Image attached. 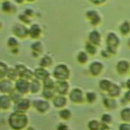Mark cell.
Returning a JSON list of instances; mask_svg holds the SVG:
<instances>
[{
	"label": "cell",
	"instance_id": "7a4b0ae2",
	"mask_svg": "<svg viewBox=\"0 0 130 130\" xmlns=\"http://www.w3.org/2000/svg\"><path fill=\"white\" fill-rule=\"evenodd\" d=\"M120 43H121L120 38L115 31H113V30L108 31V34L106 36V49L111 53L112 56L117 54Z\"/></svg>",
	"mask_w": 130,
	"mask_h": 130
},
{
	"label": "cell",
	"instance_id": "60d3db41",
	"mask_svg": "<svg viewBox=\"0 0 130 130\" xmlns=\"http://www.w3.org/2000/svg\"><path fill=\"white\" fill-rule=\"evenodd\" d=\"M121 103L123 105H126V104L130 103V89H128V90L125 91V93L123 94V98L121 100Z\"/></svg>",
	"mask_w": 130,
	"mask_h": 130
},
{
	"label": "cell",
	"instance_id": "b9f144b4",
	"mask_svg": "<svg viewBox=\"0 0 130 130\" xmlns=\"http://www.w3.org/2000/svg\"><path fill=\"white\" fill-rule=\"evenodd\" d=\"M101 120H102V123H105V124L108 125V124H110V123L112 122L113 118H112V116H111L110 114H104V115L102 116Z\"/></svg>",
	"mask_w": 130,
	"mask_h": 130
},
{
	"label": "cell",
	"instance_id": "484cf974",
	"mask_svg": "<svg viewBox=\"0 0 130 130\" xmlns=\"http://www.w3.org/2000/svg\"><path fill=\"white\" fill-rule=\"evenodd\" d=\"M19 78H22V79H25V80L30 81L31 79L35 78V72H34L31 69H29V68L26 67V68L19 74Z\"/></svg>",
	"mask_w": 130,
	"mask_h": 130
},
{
	"label": "cell",
	"instance_id": "d6a6232c",
	"mask_svg": "<svg viewBox=\"0 0 130 130\" xmlns=\"http://www.w3.org/2000/svg\"><path fill=\"white\" fill-rule=\"evenodd\" d=\"M120 116L123 122L130 123V107H125L120 112Z\"/></svg>",
	"mask_w": 130,
	"mask_h": 130
},
{
	"label": "cell",
	"instance_id": "ee69618b",
	"mask_svg": "<svg viewBox=\"0 0 130 130\" xmlns=\"http://www.w3.org/2000/svg\"><path fill=\"white\" fill-rule=\"evenodd\" d=\"M101 55H102L104 58H110V57L112 56V55H111V53H110L106 48H105V49H103V50L101 51Z\"/></svg>",
	"mask_w": 130,
	"mask_h": 130
},
{
	"label": "cell",
	"instance_id": "f1b7e54d",
	"mask_svg": "<svg viewBox=\"0 0 130 130\" xmlns=\"http://www.w3.org/2000/svg\"><path fill=\"white\" fill-rule=\"evenodd\" d=\"M112 84H113V81H112V80H110V79H108V78H103V79H101L100 82H99V87H100L103 91L108 92V90L110 89V87H111Z\"/></svg>",
	"mask_w": 130,
	"mask_h": 130
},
{
	"label": "cell",
	"instance_id": "f546056e",
	"mask_svg": "<svg viewBox=\"0 0 130 130\" xmlns=\"http://www.w3.org/2000/svg\"><path fill=\"white\" fill-rule=\"evenodd\" d=\"M42 96L49 101V100H53L56 96V91L55 89H50V88H43L42 90Z\"/></svg>",
	"mask_w": 130,
	"mask_h": 130
},
{
	"label": "cell",
	"instance_id": "6da1fadb",
	"mask_svg": "<svg viewBox=\"0 0 130 130\" xmlns=\"http://www.w3.org/2000/svg\"><path fill=\"white\" fill-rule=\"evenodd\" d=\"M27 116L24 113L14 112L9 116V125L14 130H21L27 124Z\"/></svg>",
	"mask_w": 130,
	"mask_h": 130
},
{
	"label": "cell",
	"instance_id": "f5cc1de1",
	"mask_svg": "<svg viewBox=\"0 0 130 130\" xmlns=\"http://www.w3.org/2000/svg\"><path fill=\"white\" fill-rule=\"evenodd\" d=\"M128 46L130 47V38H129V41H128Z\"/></svg>",
	"mask_w": 130,
	"mask_h": 130
},
{
	"label": "cell",
	"instance_id": "8992f818",
	"mask_svg": "<svg viewBox=\"0 0 130 130\" xmlns=\"http://www.w3.org/2000/svg\"><path fill=\"white\" fill-rule=\"evenodd\" d=\"M85 96L83 95V91L81 88L74 87L69 91V100L74 104H81L83 103Z\"/></svg>",
	"mask_w": 130,
	"mask_h": 130
},
{
	"label": "cell",
	"instance_id": "ac0fdd59",
	"mask_svg": "<svg viewBox=\"0 0 130 130\" xmlns=\"http://www.w3.org/2000/svg\"><path fill=\"white\" fill-rule=\"evenodd\" d=\"M1 10L4 13L12 14V13H14L16 11V7H15V5L10 0H8V1H2V3H1Z\"/></svg>",
	"mask_w": 130,
	"mask_h": 130
},
{
	"label": "cell",
	"instance_id": "7c38bea8",
	"mask_svg": "<svg viewBox=\"0 0 130 130\" xmlns=\"http://www.w3.org/2000/svg\"><path fill=\"white\" fill-rule=\"evenodd\" d=\"M87 41L93 45H95L96 47L101 45L102 43V35L101 32L98 30V29H91L89 32H88V36H87Z\"/></svg>",
	"mask_w": 130,
	"mask_h": 130
},
{
	"label": "cell",
	"instance_id": "83f0119b",
	"mask_svg": "<svg viewBox=\"0 0 130 130\" xmlns=\"http://www.w3.org/2000/svg\"><path fill=\"white\" fill-rule=\"evenodd\" d=\"M119 31L123 36H127L130 34V21L129 20H124L121 22L119 25Z\"/></svg>",
	"mask_w": 130,
	"mask_h": 130
},
{
	"label": "cell",
	"instance_id": "d590c367",
	"mask_svg": "<svg viewBox=\"0 0 130 130\" xmlns=\"http://www.w3.org/2000/svg\"><path fill=\"white\" fill-rule=\"evenodd\" d=\"M7 70H8V66L4 61H0V80L4 79L6 77L7 74Z\"/></svg>",
	"mask_w": 130,
	"mask_h": 130
},
{
	"label": "cell",
	"instance_id": "5b68a950",
	"mask_svg": "<svg viewBox=\"0 0 130 130\" xmlns=\"http://www.w3.org/2000/svg\"><path fill=\"white\" fill-rule=\"evenodd\" d=\"M85 17L92 26H98L102 22V16L100 12L95 9H88L85 11Z\"/></svg>",
	"mask_w": 130,
	"mask_h": 130
},
{
	"label": "cell",
	"instance_id": "9c48e42d",
	"mask_svg": "<svg viewBox=\"0 0 130 130\" xmlns=\"http://www.w3.org/2000/svg\"><path fill=\"white\" fill-rule=\"evenodd\" d=\"M14 88L16 90H18L20 93L25 94L29 91V81L22 79V78H18L14 82Z\"/></svg>",
	"mask_w": 130,
	"mask_h": 130
},
{
	"label": "cell",
	"instance_id": "9a60e30c",
	"mask_svg": "<svg viewBox=\"0 0 130 130\" xmlns=\"http://www.w3.org/2000/svg\"><path fill=\"white\" fill-rule=\"evenodd\" d=\"M116 70L121 75L126 74L130 70V62L128 60H125V59L119 60L116 64Z\"/></svg>",
	"mask_w": 130,
	"mask_h": 130
},
{
	"label": "cell",
	"instance_id": "52a82bcc",
	"mask_svg": "<svg viewBox=\"0 0 130 130\" xmlns=\"http://www.w3.org/2000/svg\"><path fill=\"white\" fill-rule=\"evenodd\" d=\"M28 28H29V38L31 40L38 41L42 37V35H43V28H42V26L39 23L34 22V23H31L28 26Z\"/></svg>",
	"mask_w": 130,
	"mask_h": 130
},
{
	"label": "cell",
	"instance_id": "3957f363",
	"mask_svg": "<svg viewBox=\"0 0 130 130\" xmlns=\"http://www.w3.org/2000/svg\"><path fill=\"white\" fill-rule=\"evenodd\" d=\"M52 74L56 80H67L70 76V69L66 64L60 63L54 67Z\"/></svg>",
	"mask_w": 130,
	"mask_h": 130
},
{
	"label": "cell",
	"instance_id": "f907efd6",
	"mask_svg": "<svg viewBox=\"0 0 130 130\" xmlns=\"http://www.w3.org/2000/svg\"><path fill=\"white\" fill-rule=\"evenodd\" d=\"M126 87H127L128 89H130V78L126 81Z\"/></svg>",
	"mask_w": 130,
	"mask_h": 130
},
{
	"label": "cell",
	"instance_id": "f35d334b",
	"mask_svg": "<svg viewBox=\"0 0 130 130\" xmlns=\"http://www.w3.org/2000/svg\"><path fill=\"white\" fill-rule=\"evenodd\" d=\"M101 126V123L98 120H90L87 124V127L89 130H99Z\"/></svg>",
	"mask_w": 130,
	"mask_h": 130
},
{
	"label": "cell",
	"instance_id": "e0dca14e",
	"mask_svg": "<svg viewBox=\"0 0 130 130\" xmlns=\"http://www.w3.org/2000/svg\"><path fill=\"white\" fill-rule=\"evenodd\" d=\"M29 107H30V102H29V100H27V99H22V100H20L18 103L15 104L14 110H15V112L24 113L26 110H28Z\"/></svg>",
	"mask_w": 130,
	"mask_h": 130
},
{
	"label": "cell",
	"instance_id": "836d02e7",
	"mask_svg": "<svg viewBox=\"0 0 130 130\" xmlns=\"http://www.w3.org/2000/svg\"><path fill=\"white\" fill-rule=\"evenodd\" d=\"M9 96H10V99H11V101L13 102V103H18L20 100H22L23 98H22V93H20L18 90H16L15 88L9 93Z\"/></svg>",
	"mask_w": 130,
	"mask_h": 130
},
{
	"label": "cell",
	"instance_id": "bcb514c9",
	"mask_svg": "<svg viewBox=\"0 0 130 130\" xmlns=\"http://www.w3.org/2000/svg\"><path fill=\"white\" fill-rule=\"evenodd\" d=\"M89 1L94 5H101V4H104L107 0H89Z\"/></svg>",
	"mask_w": 130,
	"mask_h": 130
},
{
	"label": "cell",
	"instance_id": "4316f807",
	"mask_svg": "<svg viewBox=\"0 0 130 130\" xmlns=\"http://www.w3.org/2000/svg\"><path fill=\"white\" fill-rule=\"evenodd\" d=\"M103 103H104V106H105L107 109H110V110L116 109V107H117V101H116L114 98H110V96L104 98Z\"/></svg>",
	"mask_w": 130,
	"mask_h": 130
},
{
	"label": "cell",
	"instance_id": "4fadbf2b",
	"mask_svg": "<svg viewBox=\"0 0 130 130\" xmlns=\"http://www.w3.org/2000/svg\"><path fill=\"white\" fill-rule=\"evenodd\" d=\"M32 106L39 113H46L50 109V104L47 100H36L32 102Z\"/></svg>",
	"mask_w": 130,
	"mask_h": 130
},
{
	"label": "cell",
	"instance_id": "c3c4849f",
	"mask_svg": "<svg viewBox=\"0 0 130 130\" xmlns=\"http://www.w3.org/2000/svg\"><path fill=\"white\" fill-rule=\"evenodd\" d=\"M25 1H26V0H13V2H14L15 4H18V5H20V4H23Z\"/></svg>",
	"mask_w": 130,
	"mask_h": 130
},
{
	"label": "cell",
	"instance_id": "ba28073f",
	"mask_svg": "<svg viewBox=\"0 0 130 130\" xmlns=\"http://www.w3.org/2000/svg\"><path fill=\"white\" fill-rule=\"evenodd\" d=\"M103 70H104V64L99 60L92 61L88 65V71L92 76H99L103 72Z\"/></svg>",
	"mask_w": 130,
	"mask_h": 130
},
{
	"label": "cell",
	"instance_id": "44dd1931",
	"mask_svg": "<svg viewBox=\"0 0 130 130\" xmlns=\"http://www.w3.org/2000/svg\"><path fill=\"white\" fill-rule=\"evenodd\" d=\"M121 86L120 85H118L117 83H114L113 82V84L111 85V87H110V89L108 90V95L110 96V98H117V96H119L120 94H121Z\"/></svg>",
	"mask_w": 130,
	"mask_h": 130
},
{
	"label": "cell",
	"instance_id": "9f6ffc18",
	"mask_svg": "<svg viewBox=\"0 0 130 130\" xmlns=\"http://www.w3.org/2000/svg\"><path fill=\"white\" fill-rule=\"evenodd\" d=\"M2 1H8V0H2Z\"/></svg>",
	"mask_w": 130,
	"mask_h": 130
},
{
	"label": "cell",
	"instance_id": "277c9868",
	"mask_svg": "<svg viewBox=\"0 0 130 130\" xmlns=\"http://www.w3.org/2000/svg\"><path fill=\"white\" fill-rule=\"evenodd\" d=\"M12 36L16 37L17 39H26L29 37V28L27 25L21 23V22H16L12 25L11 28Z\"/></svg>",
	"mask_w": 130,
	"mask_h": 130
},
{
	"label": "cell",
	"instance_id": "74e56055",
	"mask_svg": "<svg viewBox=\"0 0 130 130\" xmlns=\"http://www.w3.org/2000/svg\"><path fill=\"white\" fill-rule=\"evenodd\" d=\"M85 101L89 104H92L96 101V93L94 91H87L85 93Z\"/></svg>",
	"mask_w": 130,
	"mask_h": 130
},
{
	"label": "cell",
	"instance_id": "db71d44e",
	"mask_svg": "<svg viewBox=\"0 0 130 130\" xmlns=\"http://www.w3.org/2000/svg\"><path fill=\"white\" fill-rule=\"evenodd\" d=\"M2 28V23H1V21H0V29Z\"/></svg>",
	"mask_w": 130,
	"mask_h": 130
},
{
	"label": "cell",
	"instance_id": "cb8c5ba5",
	"mask_svg": "<svg viewBox=\"0 0 130 130\" xmlns=\"http://www.w3.org/2000/svg\"><path fill=\"white\" fill-rule=\"evenodd\" d=\"M6 41H7V42H6V45H7V47H8L10 50L15 49V48H19V41H18V39H17L16 37L10 36V37L7 38Z\"/></svg>",
	"mask_w": 130,
	"mask_h": 130
},
{
	"label": "cell",
	"instance_id": "4dcf8cb0",
	"mask_svg": "<svg viewBox=\"0 0 130 130\" xmlns=\"http://www.w3.org/2000/svg\"><path fill=\"white\" fill-rule=\"evenodd\" d=\"M84 51L88 54V55H90V56H92V55H95L96 54V52H98V47L95 46V45H93V44H91V43H89L88 41L85 43V45H84Z\"/></svg>",
	"mask_w": 130,
	"mask_h": 130
},
{
	"label": "cell",
	"instance_id": "7dc6e473",
	"mask_svg": "<svg viewBox=\"0 0 130 130\" xmlns=\"http://www.w3.org/2000/svg\"><path fill=\"white\" fill-rule=\"evenodd\" d=\"M99 130H109V126L105 123H101V126H100Z\"/></svg>",
	"mask_w": 130,
	"mask_h": 130
},
{
	"label": "cell",
	"instance_id": "30bf717a",
	"mask_svg": "<svg viewBox=\"0 0 130 130\" xmlns=\"http://www.w3.org/2000/svg\"><path fill=\"white\" fill-rule=\"evenodd\" d=\"M55 91L57 94L66 95L69 92V83L67 80H57L55 84Z\"/></svg>",
	"mask_w": 130,
	"mask_h": 130
},
{
	"label": "cell",
	"instance_id": "816d5d0a",
	"mask_svg": "<svg viewBox=\"0 0 130 130\" xmlns=\"http://www.w3.org/2000/svg\"><path fill=\"white\" fill-rule=\"evenodd\" d=\"M37 0H26V2H29V3H32V2H36Z\"/></svg>",
	"mask_w": 130,
	"mask_h": 130
},
{
	"label": "cell",
	"instance_id": "f6af8a7d",
	"mask_svg": "<svg viewBox=\"0 0 130 130\" xmlns=\"http://www.w3.org/2000/svg\"><path fill=\"white\" fill-rule=\"evenodd\" d=\"M23 13H24V14H26L27 16H29V17H32L35 12H34V10H32L31 8H29V7H28V8H26V9H24V10H23Z\"/></svg>",
	"mask_w": 130,
	"mask_h": 130
},
{
	"label": "cell",
	"instance_id": "e575fe53",
	"mask_svg": "<svg viewBox=\"0 0 130 130\" xmlns=\"http://www.w3.org/2000/svg\"><path fill=\"white\" fill-rule=\"evenodd\" d=\"M18 19H19V22H21V23H23V24H25V25H27V24H31L32 22H31V17H29V16H27L26 14H24L23 12H21V13H19L18 14Z\"/></svg>",
	"mask_w": 130,
	"mask_h": 130
},
{
	"label": "cell",
	"instance_id": "2e32d148",
	"mask_svg": "<svg viewBox=\"0 0 130 130\" xmlns=\"http://www.w3.org/2000/svg\"><path fill=\"white\" fill-rule=\"evenodd\" d=\"M35 72V78H37L40 81H44L47 78L50 77V72L48 71L47 68H43V67H38L34 70Z\"/></svg>",
	"mask_w": 130,
	"mask_h": 130
},
{
	"label": "cell",
	"instance_id": "ab89813d",
	"mask_svg": "<svg viewBox=\"0 0 130 130\" xmlns=\"http://www.w3.org/2000/svg\"><path fill=\"white\" fill-rule=\"evenodd\" d=\"M59 114H60V117H61L63 120H67V119H69V118L71 117V112H70V110H68V109H62Z\"/></svg>",
	"mask_w": 130,
	"mask_h": 130
},
{
	"label": "cell",
	"instance_id": "8fae6325",
	"mask_svg": "<svg viewBox=\"0 0 130 130\" xmlns=\"http://www.w3.org/2000/svg\"><path fill=\"white\" fill-rule=\"evenodd\" d=\"M14 89V84L12 83L11 80L8 78H4L0 80V92L3 94H9L12 90Z\"/></svg>",
	"mask_w": 130,
	"mask_h": 130
},
{
	"label": "cell",
	"instance_id": "7bdbcfd3",
	"mask_svg": "<svg viewBox=\"0 0 130 130\" xmlns=\"http://www.w3.org/2000/svg\"><path fill=\"white\" fill-rule=\"evenodd\" d=\"M119 130H130V123H121L119 125Z\"/></svg>",
	"mask_w": 130,
	"mask_h": 130
},
{
	"label": "cell",
	"instance_id": "d4e9b609",
	"mask_svg": "<svg viewBox=\"0 0 130 130\" xmlns=\"http://www.w3.org/2000/svg\"><path fill=\"white\" fill-rule=\"evenodd\" d=\"M6 77H7L9 80H11V81H16V80L19 78V74H18L16 68H15V67H8Z\"/></svg>",
	"mask_w": 130,
	"mask_h": 130
},
{
	"label": "cell",
	"instance_id": "ffe728a7",
	"mask_svg": "<svg viewBox=\"0 0 130 130\" xmlns=\"http://www.w3.org/2000/svg\"><path fill=\"white\" fill-rule=\"evenodd\" d=\"M52 102H53V105L55 108H63L67 103V99L65 95L56 94V96L52 100Z\"/></svg>",
	"mask_w": 130,
	"mask_h": 130
},
{
	"label": "cell",
	"instance_id": "603a6c76",
	"mask_svg": "<svg viewBox=\"0 0 130 130\" xmlns=\"http://www.w3.org/2000/svg\"><path fill=\"white\" fill-rule=\"evenodd\" d=\"M41 89V81L37 78H34L29 81V91L31 93H38Z\"/></svg>",
	"mask_w": 130,
	"mask_h": 130
},
{
	"label": "cell",
	"instance_id": "5bb4252c",
	"mask_svg": "<svg viewBox=\"0 0 130 130\" xmlns=\"http://www.w3.org/2000/svg\"><path fill=\"white\" fill-rule=\"evenodd\" d=\"M44 51V46L41 41H35L30 45V53L34 58H38L42 55Z\"/></svg>",
	"mask_w": 130,
	"mask_h": 130
},
{
	"label": "cell",
	"instance_id": "681fc988",
	"mask_svg": "<svg viewBox=\"0 0 130 130\" xmlns=\"http://www.w3.org/2000/svg\"><path fill=\"white\" fill-rule=\"evenodd\" d=\"M10 52H11L12 54H17V53L19 52V49H18V48H15V49H12V50H10Z\"/></svg>",
	"mask_w": 130,
	"mask_h": 130
},
{
	"label": "cell",
	"instance_id": "8d00e7d4",
	"mask_svg": "<svg viewBox=\"0 0 130 130\" xmlns=\"http://www.w3.org/2000/svg\"><path fill=\"white\" fill-rule=\"evenodd\" d=\"M55 84H56V81H54L51 77H49V78H47L46 80L43 81V88L55 89Z\"/></svg>",
	"mask_w": 130,
	"mask_h": 130
},
{
	"label": "cell",
	"instance_id": "d6986e66",
	"mask_svg": "<svg viewBox=\"0 0 130 130\" xmlns=\"http://www.w3.org/2000/svg\"><path fill=\"white\" fill-rule=\"evenodd\" d=\"M11 99L9 94H1L0 95V109L2 110H8L11 107Z\"/></svg>",
	"mask_w": 130,
	"mask_h": 130
},
{
	"label": "cell",
	"instance_id": "11a10c76",
	"mask_svg": "<svg viewBox=\"0 0 130 130\" xmlns=\"http://www.w3.org/2000/svg\"><path fill=\"white\" fill-rule=\"evenodd\" d=\"M27 130H35V129H34V128H28Z\"/></svg>",
	"mask_w": 130,
	"mask_h": 130
},
{
	"label": "cell",
	"instance_id": "1f68e13d",
	"mask_svg": "<svg viewBox=\"0 0 130 130\" xmlns=\"http://www.w3.org/2000/svg\"><path fill=\"white\" fill-rule=\"evenodd\" d=\"M88 54L85 51H79L76 55V60L79 64H85L88 61Z\"/></svg>",
	"mask_w": 130,
	"mask_h": 130
},
{
	"label": "cell",
	"instance_id": "7402d4cb",
	"mask_svg": "<svg viewBox=\"0 0 130 130\" xmlns=\"http://www.w3.org/2000/svg\"><path fill=\"white\" fill-rule=\"evenodd\" d=\"M39 64H40V67L48 68V67H50V66L53 64V59H52V57H51L50 55L46 54V55H44V56L41 57Z\"/></svg>",
	"mask_w": 130,
	"mask_h": 130
}]
</instances>
